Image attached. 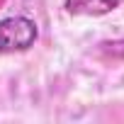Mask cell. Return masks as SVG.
<instances>
[{
	"instance_id": "6da1fadb",
	"label": "cell",
	"mask_w": 124,
	"mask_h": 124,
	"mask_svg": "<svg viewBox=\"0 0 124 124\" xmlns=\"http://www.w3.org/2000/svg\"><path fill=\"white\" fill-rule=\"evenodd\" d=\"M37 24L27 17H8L0 22V51H24L37 41Z\"/></svg>"
},
{
	"instance_id": "7a4b0ae2",
	"label": "cell",
	"mask_w": 124,
	"mask_h": 124,
	"mask_svg": "<svg viewBox=\"0 0 124 124\" xmlns=\"http://www.w3.org/2000/svg\"><path fill=\"white\" fill-rule=\"evenodd\" d=\"M119 3L122 0H66V10L73 15H105Z\"/></svg>"
}]
</instances>
